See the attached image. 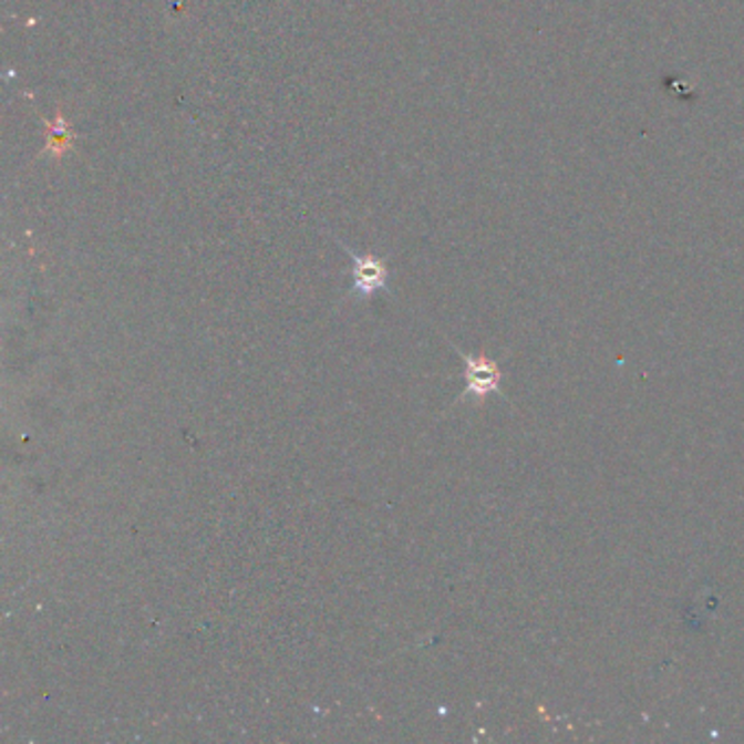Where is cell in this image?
I'll list each match as a JSON object with an SVG mask.
<instances>
[{
  "label": "cell",
  "instance_id": "obj_1",
  "mask_svg": "<svg viewBox=\"0 0 744 744\" xmlns=\"http://www.w3.org/2000/svg\"><path fill=\"white\" fill-rule=\"evenodd\" d=\"M463 359L465 365V389L461 400L465 397H474L476 402L487 400L492 393L500 391V382H503V372L498 368V363H494L492 359H487L485 354H465L461 350H456Z\"/></svg>",
  "mask_w": 744,
  "mask_h": 744
},
{
  "label": "cell",
  "instance_id": "obj_2",
  "mask_svg": "<svg viewBox=\"0 0 744 744\" xmlns=\"http://www.w3.org/2000/svg\"><path fill=\"white\" fill-rule=\"evenodd\" d=\"M343 251L352 258L354 267H352V296H359V298L370 299L386 289V280H389V269H386V262L375 258L372 254L368 256H359L356 251H352L350 247H345L341 242Z\"/></svg>",
  "mask_w": 744,
  "mask_h": 744
},
{
  "label": "cell",
  "instance_id": "obj_3",
  "mask_svg": "<svg viewBox=\"0 0 744 744\" xmlns=\"http://www.w3.org/2000/svg\"><path fill=\"white\" fill-rule=\"evenodd\" d=\"M46 141H49V151L55 157H60L71 149L73 132H71V127H69V123L64 121L62 114H58V118L53 123H46Z\"/></svg>",
  "mask_w": 744,
  "mask_h": 744
}]
</instances>
